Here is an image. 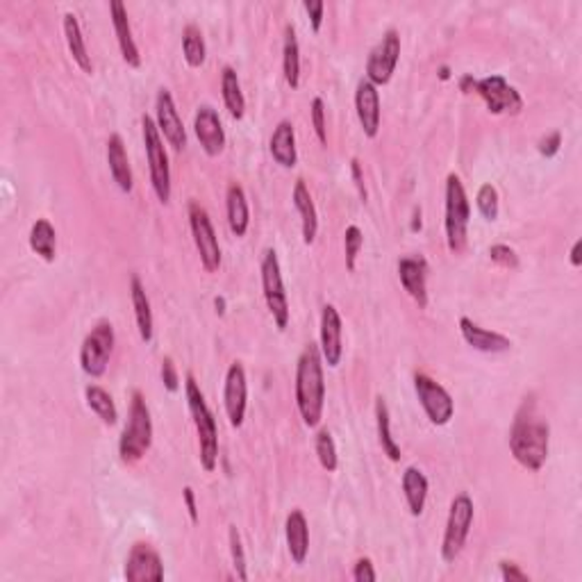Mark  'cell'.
I'll use <instances>...</instances> for the list:
<instances>
[{"instance_id": "6da1fadb", "label": "cell", "mask_w": 582, "mask_h": 582, "mask_svg": "<svg viewBox=\"0 0 582 582\" xmlns=\"http://www.w3.org/2000/svg\"><path fill=\"white\" fill-rule=\"evenodd\" d=\"M509 450L517 464L532 473L541 471L548 459L550 426L537 414L532 398L523 400L521 409L517 412L512 430H509Z\"/></svg>"}, {"instance_id": "7a4b0ae2", "label": "cell", "mask_w": 582, "mask_h": 582, "mask_svg": "<svg viewBox=\"0 0 582 582\" xmlns=\"http://www.w3.org/2000/svg\"><path fill=\"white\" fill-rule=\"evenodd\" d=\"M321 350L316 344H307L296 364V407L307 427H316L323 418L326 405V377H323Z\"/></svg>"}, {"instance_id": "3957f363", "label": "cell", "mask_w": 582, "mask_h": 582, "mask_svg": "<svg viewBox=\"0 0 582 582\" xmlns=\"http://www.w3.org/2000/svg\"><path fill=\"white\" fill-rule=\"evenodd\" d=\"M185 396L191 418H194L196 435H198L200 467L207 473H212L218 464V426L212 409L207 407V400H205L198 382H196V377L191 373H186L185 377Z\"/></svg>"}, {"instance_id": "277c9868", "label": "cell", "mask_w": 582, "mask_h": 582, "mask_svg": "<svg viewBox=\"0 0 582 582\" xmlns=\"http://www.w3.org/2000/svg\"><path fill=\"white\" fill-rule=\"evenodd\" d=\"M153 446V418L146 405L144 394L139 389L132 391L130 409H127V423L118 439V455L125 464H135L144 459Z\"/></svg>"}, {"instance_id": "5b68a950", "label": "cell", "mask_w": 582, "mask_h": 582, "mask_svg": "<svg viewBox=\"0 0 582 582\" xmlns=\"http://www.w3.org/2000/svg\"><path fill=\"white\" fill-rule=\"evenodd\" d=\"M471 218V205H468L467 189L457 173L446 177V246L450 253H462L467 248V230Z\"/></svg>"}, {"instance_id": "8992f818", "label": "cell", "mask_w": 582, "mask_h": 582, "mask_svg": "<svg viewBox=\"0 0 582 582\" xmlns=\"http://www.w3.org/2000/svg\"><path fill=\"white\" fill-rule=\"evenodd\" d=\"M141 135H144L146 159H148L150 168V185H153L159 203L166 205L171 200V166H168V155L166 148H164L162 132H159L157 123L148 114L141 116Z\"/></svg>"}, {"instance_id": "52a82bcc", "label": "cell", "mask_w": 582, "mask_h": 582, "mask_svg": "<svg viewBox=\"0 0 582 582\" xmlns=\"http://www.w3.org/2000/svg\"><path fill=\"white\" fill-rule=\"evenodd\" d=\"M473 517H476V507H473L471 496L462 491L450 500L448 521H446L444 539H441V559L446 564H453L462 555L468 532H471Z\"/></svg>"}, {"instance_id": "ba28073f", "label": "cell", "mask_w": 582, "mask_h": 582, "mask_svg": "<svg viewBox=\"0 0 582 582\" xmlns=\"http://www.w3.org/2000/svg\"><path fill=\"white\" fill-rule=\"evenodd\" d=\"M262 291L266 307L271 312L273 321H276L277 330H285L289 326V300H286L285 282H282V268L277 253L273 248L264 250L262 257Z\"/></svg>"}, {"instance_id": "9c48e42d", "label": "cell", "mask_w": 582, "mask_h": 582, "mask_svg": "<svg viewBox=\"0 0 582 582\" xmlns=\"http://www.w3.org/2000/svg\"><path fill=\"white\" fill-rule=\"evenodd\" d=\"M114 350V327L109 321H98L80 346V366L89 377H103Z\"/></svg>"}, {"instance_id": "30bf717a", "label": "cell", "mask_w": 582, "mask_h": 582, "mask_svg": "<svg viewBox=\"0 0 582 582\" xmlns=\"http://www.w3.org/2000/svg\"><path fill=\"white\" fill-rule=\"evenodd\" d=\"M414 391L432 426H448L450 418L455 416L453 396L427 373H414Z\"/></svg>"}, {"instance_id": "8fae6325", "label": "cell", "mask_w": 582, "mask_h": 582, "mask_svg": "<svg viewBox=\"0 0 582 582\" xmlns=\"http://www.w3.org/2000/svg\"><path fill=\"white\" fill-rule=\"evenodd\" d=\"M189 226L196 250L200 255V264L207 273H216L218 266H221V246H218L216 232H214L207 209L200 207L198 203H189Z\"/></svg>"}, {"instance_id": "7c38bea8", "label": "cell", "mask_w": 582, "mask_h": 582, "mask_svg": "<svg viewBox=\"0 0 582 582\" xmlns=\"http://www.w3.org/2000/svg\"><path fill=\"white\" fill-rule=\"evenodd\" d=\"M400 59V35L386 30L366 59V80L376 86L389 85Z\"/></svg>"}, {"instance_id": "4fadbf2b", "label": "cell", "mask_w": 582, "mask_h": 582, "mask_svg": "<svg viewBox=\"0 0 582 582\" xmlns=\"http://www.w3.org/2000/svg\"><path fill=\"white\" fill-rule=\"evenodd\" d=\"M473 94L480 95L485 100L487 109L491 114H521L523 98L503 75H487L476 80V89Z\"/></svg>"}, {"instance_id": "5bb4252c", "label": "cell", "mask_w": 582, "mask_h": 582, "mask_svg": "<svg viewBox=\"0 0 582 582\" xmlns=\"http://www.w3.org/2000/svg\"><path fill=\"white\" fill-rule=\"evenodd\" d=\"M223 405H226L230 426H244L246 405H248V382H246V368L241 362H232L227 368L226 385H223Z\"/></svg>"}, {"instance_id": "9a60e30c", "label": "cell", "mask_w": 582, "mask_h": 582, "mask_svg": "<svg viewBox=\"0 0 582 582\" xmlns=\"http://www.w3.org/2000/svg\"><path fill=\"white\" fill-rule=\"evenodd\" d=\"M127 582H159L164 580V562L150 544L136 541L125 559Z\"/></svg>"}, {"instance_id": "2e32d148", "label": "cell", "mask_w": 582, "mask_h": 582, "mask_svg": "<svg viewBox=\"0 0 582 582\" xmlns=\"http://www.w3.org/2000/svg\"><path fill=\"white\" fill-rule=\"evenodd\" d=\"M341 332H344V323H341V314L335 305H323L321 309V332H318V350H321L323 362L330 368H336L344 357V344H341Z\"/></svg>"}, {"instance_id": "e0dca14e", "label": "cell", "mask_w": 582, "mask_h": 582, "mask_svg": "<svg viewBox=\"0 0 582 582\" xmlns=\"http://www.w3.org/2000/svg\"><path fill=\"white\" fill-rule=\"evenodd\" d=\"M155 123H157L159 132H162L164 141L171 146L173 150H185L186 146V130L182 125V118L177 114L176 103H173V95L168 89H159L157 98H155Z\"/></svg>"}, {"instance_id": "ac0fdd59", "label": "cell", "mask_w": 582, "mask_h": 582, "mask_svg": "<svg viewBox=\"0 0 582 582\" xmlns=\"http://www.w3.org/2000/svg\"><path fill=\"white\" fill-rule=\"evenodd\" d=\"M194 132L200 148L207 157H218L226 148V130H223L221 116L212 105H200L194 114Z\"/></svg>"}, {"instance_id": "d6986e66", "label": "cell", "mask_w": 582, "mask_h": 582, "mask_svg": "<svg viewBox=\"0 0 582 582\" xmlns=\"http://www.w3.org/2000/svg\"><path fill=\"white\" fill-rule=\"evenodd\" d=\"M355 112H357L364 136L376 139L380 132V91L366 77H362L355 89Z\"/></svg>"}, {"instance_id": "ffe728a7", "label": "cell", "mask_w": 582, "mask_h": 582, "mask_svg": "<svg viewBox=\"0 0 582 582\" xmlns=\"http://www.w3.org/2000/svg\"><path fill=\"white\" fill-rule=\"evenodd\" d=\"M398 280L409 298L421 309L427 307V262L421 255H409L398 262Z\"/></svg>"}, {"instance_id": "44dd1931", "label": "cell", "mask_w": 582, "mask_h": 582, "mask_svg": "<svg viewBox=\"0 0 582 582\" xmlns=\"http://www.w3.org/2000/svg\"><path fill=\"white\" fill-rule=\"evenodd\" d=\"M459 332H462V339L473 350H480V353H507L512 348V339L509 336L500 335L496 330H487V327L477 326L468 316L459 318Z\"/></svg>"}, {"instance_id": "7402d4cb", "label": "cell", "mask_w": 582, "mask_h": 582, "mask_svg": "<svg viewBox=\"0 0 582 582\" xmlns=\"http://www.w3.org/2000/svg\"><path fill=\"white\" fill-rule=\"evenodd\" d=\"M109 16H112V25L114 32H116V41L118 48H121L123 59L130 68H139L141 66V55L139 48H136V41L132 36V25L130 18H127V9L121 0H112L109 3Z\"/></svg>"}, {"instance_id": "603a6c76", "label": "cell", "mask_w": 582, "mask_h": 582, "mask_svg": "<svg viewBox=\"0 0 582 582\" xmlns=\"http://www.w3.org/2000/svg\"><path fill=\"white\" fill-rule=\"evenodd\" d=\"M285 535H286V548H289L291 562L294 564H305L309 553V526L307 518L300 509H291L289 517L285 523Z\"/></svg>"}, {"instance_id": "cb8c5ba5", "label": "cell", "mask_w": 582, "mask_h": 582, "mask_svg": "<svg viewBox=\"0 0 582 582\" xmlns=\"http://www.w3.org/2000/svg\"><path fill=\"white\" fill-rule=\"evenodd\" d=\"M226 212H227V226L235 236H246L250 226V209L246 191L239 182H232L226 191Z\"/></svg>"}, {"instance_id": "d4e9b609", "label": "cell", "mask_w": 582, "mask_h": 582, "mask_svg": "<svg viewBox=\"0 0 582 582\" xmlns=\"http://www.w3.org/2000/svg\"><path fill=\"white\" fill-rule=\"evenodd\" d=\"M271 157L276 159V164H280L282 168H294L298 164V150H296V132L294 123L291 121H280L276 125L271 135Z\"/></svg>"}, {"instance_id": "484cf974", "label": "cell", "mask_w": 582, "mask_h": 582, "mask_svg": "<svg viewBox=\"0 0 582 582\" xmlns=\"http://www.w3.org/2000/svg\"><path fill=\"white\" fill-rule=\"evenodd\" d=\"M107 164H109V173H112V177H114V182H116L118 189H121L123 194H130L132 186H135V182H132L130 159H127L125 144H123L121 135H109Z\"/></svg>"}, {"instance_id": "4316f807", "label": "cell", "mask_w": 582, "mask_h": 582, "mask_svg": "<svg viewBox=\"0 0 582 582\" xmlns=\"http://www.w3.org/2000/svg\"><path fill=\"white\" fill-rule=\"evenodd\" d=\"M291 200H294L296 212L300 214V223H303V241L307 246H312L318 232V214H316V207H314L312 194H309L305 180H296Z\"/></svg>"}, {"instance_id": "83f0119b", "label": "cell", "mask_w": 582, "mask_h": 582, "mask_svg": "<svg viewBox=\"0 0 582 582\" xmlns=\"http://www.w3.org/2000/svg\"><path fill=\"white\" fill-rule=\"evenodd\" d=\"M403 494H405V503H407V509L412 517H421L423 509H426V500H427V477L421 468L416 467H407L403 471Z\"/></svg>"}, {"instance_id": "f1b7e54d", "label": "cell", "mask_w": 582, "mask_h": 582, "mask_svg": "<svg viewBox=\"0 0 582 582\" xmlns=\"http://www.w3.org/2000/svg\"><path fill=\"white\" fill-rule=\"evenodd\" d=\"M64 36H66V45H68V53H71L73 62L80 66V71L85 73H94V62H91V55L86 50L85 44V36H82V27L80 21L73 12L64 14Z\"/></svg>"}, {"instance_id": "f546056e", "label": "cell", "mask_w": 582, "mask_h": 582, "mask_svg": "<svg viewBox=\"0 0 582 582\" xmlns=\"http://www.w3.org/2000/svg\"><path fill=\"white\" fill-rule=\"evenodd\" d=\"M130 296H132V307H135V318L136 327H139V336L144 344L153 341V309H150L148 294H146L144 285L136 276L130 277Z\"/></svg>"}, {"instance_id": "4dcf8cb0", "label": "cell", "mask_w": 582, "mask_h": 582, "mask_svg": "<svg viewBox=\"0 0 582 582\" xmlns=\"http://www.w3.org/2000/svg\"><path fill=\"white\" fill-rule=\"evenodd\" d=\"M30 248L44 262H55V257H57V232L48 218H36L35 221L30 230Z\"/></svg>"}, {"instance_id": "1f68e13d", "label": "cell", "mask_w": 582, "mask_h": 582, "mask_svg": "<svg viewBox=\"0 0 582 582\" xmlns=\"http://www.w3.org/2000/svg\"><path fill=\"white\" fill-rule=\"evenodd\" d=\"M282 73L291 89L300 86V48L296 39V27L291 23L285 25V44H282Z\"/></svg>"}, {"instance_id": "d6a6232c", "label": "cell", "mask_w": 582, "mask_h": 582, "mask_svg": "<svg viewBox=\"0 0 582 582\" xmlns=\"http://www.w3.org/2000/svg\"><path fill=\"white\" fill-rule=\"evenodd\" d=\"M221 95L230 116L235 121H241L246 114V98L244 91H241L239 75H236V71L232 66H223L221 71Z\"/></svg>"}, {"instance_id": "836d02e7", "label": "cell", "mask_w": 582, "mask_h": 582, "mask_svg": "<svg viewBox=\"0 0 582 582\" xmlns=\"http://www.w3.org/2000/svg\"><path fill=\"white\" fill-rule=\"evenodd\" d=\"M376 426H377V439H380L382 453L389 457V462H400V446L391 435V416L389 407H386L385 398L377 396L376 398Z\"/></svg>"}, {"instance_id": "e575fe53", "label": "cell", "mask_w": 582, "mask_h": 582, "mask_svg": "<svg viewBox=\"0 0 582 582\" xmlns=\"http://www.w3.org/2000/svg\"><path fill=\"white\" fill-rule=\"evenodd\" d=\"M85 398H86V407L105 423V426H116L118 421V409L114 405V398L109 396V391H105L103 386L98 385H89L85 389Z\"/></svg>"}, {"instance_id": "d590c367", "label": "cell", "mask_w": 582, "mask_h": 582, "mask_svg": "<svg viewBox=\"0 0 582 582\" xmlns=\"http://www.w3.org/2000/svg\"><path fill=\"white\" fill-rule=\"evenodd\" d=\"M182 55H185L186 66L200 68L207 57V45H205L203 32L196 23H186L182 30Z\"/></svg>"}, {"instance_id": "8d00e7d4", "label": "cell", "mask_w": 582, "mask_h": 582, "mask_svg": "<svg viewBox=\"0 0 582 582\" xmlns=\"http://www.w3.org/2000/svg\"><path fill=\"white\" fill-rule=\"evenodd\" d=\"M314 450H316L318 464H321L327 473H335L336 467H339V455H336V446L330 430H326V427L318 430L316 441H314Z\"/></svg>"}, {"instance_id": "74e56055", "label": "cell", "mask_w": 582, "mask_h": 582, "mask_svg": "<svg viewBox=\"0 0 582 582\" xmlns=\"http://www.w3.org/2000/svg\"><path fill=\"white\" fill-rule=\"evenodd\" d=\"M476 205H477V212L482 214L485 221H496L500 212V200H498V191L491 182H485V185L477 189L476 196Z\"/></svg>"}, {"instance_id": "f35d334b", "label": "cell", "mask_w": 582, "mask_h": 582, "mask_svg": "<svg viewBox=\"0 0 582 582\" xmlns=\"http://www.w3.org/2000/svg\"><path fill=\"white\" fill-rule=\"evenodd\" d=\"M364 246V235L357 226H348L344 232V250H346V268L355 273L357 268V255Z\"/></svg>"}, {"instance_id": "ab89813d", "label": "cell", "mask_w": 582, "mask_h": 582, "mask_svg": "<svg viewBox=\"0 0 582 582\" xmlns=\"http://www.w3.org/2000/svg\"><path fill=\"white\" fill-rule=\"evenodd\" d=\"M227 541H230L232 567H235L236 577H239V580H248V568H246L244 544H241V535H239V530H236V526L227 527Z\"/></svg>"}, {"instance_id": "60d3db41", "label": "cell", "mask_w": 582, "mask_h": 582, "mask_svg": "<svg viewBox=\"0 0 582 582\" xmlns=\"http://www.w3.org/2000/svg\"><path fill=\"white\" fill-rule=\"evenodd\" d=\"M309 114H312V127L316 132L318 144L326 146L327 144V125H326V103L323 98H314L312 105H309Z\"/></svg>"}, {"instance_id": "b9f144b4", "label": "cell", "mask_w": 582, "mask_h": 582, "mask_svg": "<svg viewBox=\"0 0 582 582\" xmlns=\"http://www.w3.org/2000/svg\"><path fill=\"white\" fill-rule=\"evenodd\" d=\"M489 257H491V262L498 264V266H503V268H517L518 266L517 250L509 248L507 244H494V246H491Z\"/></svg>"}, {"instance_id": "7bdbcfd3", "label": "cell", "mask_w": 582, "mask_h": 582, "mask_svg": "<svg viewBox=\"0 0 582 582\" xmlns=\"http://www.w3.org/2000/svg\"><path fill=\"white\" fill-rule=\"evenodd\" d=\"M559 148H562V132L559 130H553V132H548L546 136H541L539 146H537L539 155L546 159L555 157V155L559 153Z\"/></svg>"}, {"instance_id": "ee69618b", "label": "cell", "mask_w": 582, "mask_h": 582, "mask_svg": "<svg viewBox=\"0 0 582 582\" xmlns=\"http://www.w3.org/2000/svg\"><path fill=\"white\" fill-rule=\"evenodd\" d=\"M162 382L168 394H176L180 389V376H177L176 362L171 357L162 359Z\"/></svg>"}, {"instance_id": "f6af8a7d", "label": "cell", "mask_w": 582, "mask_h": 582, "mask_svg": "<svg viewBox=\"0 0 582 582\" xmlns=\"http://www.w3.org/2000/svg\"><path fill=\"white\" fill-rule=\"evenodd\" d=\"M500 577H503L505 582H527L530 580V576H527V573L523 571V568L518 567L517 562H507V559H503V562H500Z\"/></svg>"}, {"instance_id": "bcb514c9", "label": "cell", "mask_w": 582, "mask_h": 582, "mask_svg": "<svg viewBox=\"0 0 582 582\" xmlns=\"http://www.w3.org/2000/svg\"><path fill=\"white\" fill-rule=\"evenodd\" d=\"M376 568L368 557H359L353 567V580L355 582H373L376 580Z\"/></svg>"}, {"instance_id": "7dc6e473", "label": "cell", "mask_w": 582, "mask_h": 582, "mask_svg": "<svg viewBox=\"0 0 582 582\" xmlns=\"http://www.w3.org/2000/svg\"><path fill=\"white\" fill-rule=\"evenodd\" d=\"M305 12H307L309 16V23H312V30L318 32L323 25V9H326V5H323V0H305L303 3Z\"/></svg>"}, {"instance_id": "c3c4849f", "label": "cell", "mask_w": 582, "mask_h": 582, "mask_svg": "<svg viewBox=\"0 0 582 582\" xmlns=\"http://www.w3.org/2000/svg\"><path fill=\"white\" fill-rule=\"evenodd\" d=\"M350 176H353L355 186H357V194L362 198V203H366L368 194H366V185H364V176H362V164H359L357 157L350 159Z\"/></svg>"}, {"instance_id": "681fc988", "label": "cell", "mask_w": 582, "mask_h": 582, "mask_svg": "<svg viewBox=\"0 0 582 582\" xmlns=\"http://www.w3.org/2000/svg\"><path fill=\"white\" fill-rule=\"evenodd\" d=\"M182 498H185V505H186V512H189V518L191 523H198L200 517H198V505H196V494L194 489H191L189 485L182 489Z\"/></svg>"}, {"instance_id": "f907efd6", "label": "cell", "mask_w": 582, "mask_h": 582, "mask_svg": "<svg viewBox=\"0 0 582 582\" xmlns=\"http://www.w3.org/2000/svg\"><path fill=\"white\" fill-rule=\"evenodd\" d=\"M473 89H476V77H473L471 73L459 77V91H462V94H471Z\"/></svg>"}, {"instance_id": "816d5d0a", "label": "cell", "mask_w": 582, "mask_h": 582, "mask_svg": "<svg viewBox=\"0 0 582 582\" xmlns=\"http://www.w3.org/2000/svg\"><path fill=\"white\" fill-rule=\"evenodd\" d=\"M580 250H582V241L577 239L576 244H573V248H571V266H573V268H580V266H582V255H580Z\"/></svg>"}, {"instance_id": "f5cc1de1", "label": "cell", "mask_w": 582, "mask_h": 582, "mask_svg": "<svg viewBox=\"0 0 582 582\" xmlns=\"http://www.w3.org/2000/svg\"><path fill=\"white\" fill-rule=\"evenodd\" d=\"M423 227V221H421V207H414V214H412V223H409V230L412 232H418Z\"/></svg>"}, {"instance_id": "db71d44e", "label": "cell", "mask_w": 582, "mask_h": 582, "mask_svg": "<svg viewBox=\"0 0 582 582\" xmlns=\"http://www.w3.org/2000/svg\"><path fill=\"white\" fill-rule=\"evenodd\" d=\"M214 307H216V314H226V298H223V296H216V298H214Z\"/></svg>"}, {"instance_id": "11a10c76", "label": "cell", "mask_w": 582, "mask_h": 582, "mask_svg": "<svg viewBox=\"0 0 582 582\" xmlns=\"http://www.w3.org/2000/svg\"><path fill=\"white\" fill-rule=\"evenodd\" d=\"M439 80H450V68L448 66H439Z\"/></svg>"}]
</instances>
